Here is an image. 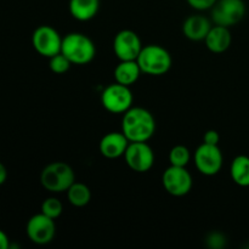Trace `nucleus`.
<instances>
[{
    "label": "nucleus",
    "instance_id": "obj_14",
    "mask_svg": "<svg viewBox=\"0 0 249 249\" xmlns=\"http://www.w3.org/2000/svg\"><path fill=\"white\" fill-rule=\"evenodd\" d=\"M212 23L206 16L202 15H192L184 21L182 24V33L187 39L192 41L204 40L207 34L212 28Z\"/></svg>",
    "mask_w": 249,
    "mask_h": 249
},
{
    "label": "nucleus",
    "instance_id": "obj_20",
    "mask_svg": "<svg viewBox=\"0 0 249 249\" xmlns=\"http://www.w3.org/2000/svg\"><path fill=\"white\" fill-rule=\"evenodd\" d=\"M191 160V152L189 148L184 145H177L170 150L169 152V163L170 165L177 167H186Z\"/></svg>",
    "mask_w": 249,
    "mask_h": 249
},
{
    "label": "nucleus",
    "instance_id": "obj_6",
    "mask_svg": "<svg viewBox=\"0 0 249 249\" xmlns=\"http://www.w3.org/2000/svg\"><path fill=\"white\" fill-rule=\"evenodd\" d=\"M246 15L243 0H218L212 7V19L216 26L230 27L242 21Z\"/></svg>",
    "mask_w": 249,
    "mask_h": 249
},
{
    "label": "nucleus",
    "instance_id": "obj_7",
    "mask_svg": "<svg viewBox=\"0 0 249 249\" xmlns=\"http://www.w3.org/2000/svg\"><path fill=\"white\" fill-rule=\"evenodd\" d=\"M32 45L39 55L50 58L61 53L62 38L53 27L44 24L36 28L32 34Z\"/></svg>",
    "mask_w": 249,
    "mask_h": 249
},
{
    "label": "nucleus",
    "instance_id": "obj_15",
    "mask_svg": "<svg viewBox=\"0 0 249 249\" xmlns=\"http://www.w3.org/2000/svg\"><path fill=\"white\" fill-rule=\"evenodd\" d=\"M206 46L214 53H223L228 50L232 43L230 28L223 26H213L204 39Z\"/></svg>",
    "mask_w": 249,
    "mask_h": 249
},
{
    "label": "nucleus",
    "instance_id": "obj_4",
    "mask_svg": "<svg viewBox=\"0 0 249 249\" xmlns=\"http://www.w3.org/2000/svg\"><path fill=\"white\" fill-rule=\"evenodd\" d=\"M74 181V170L66 162H53L41 170V186L53 194L67 192Z\"/></svg>",
    "mask_w": 249,
    "mask_h": 249
},
{
    "label": "nucleus",
    "instance_id": "obj_8",
    "mask_svg": "<svg viewBox=\"0 0 249 249\" xmlns=\"http://www.w3.org/2000/svg\"><path fill=\"white\" fill-rule=\"evenodd\" d=\"M195 165L201 174L206 177L216 175L223 168L224 156L218 145L202 143L195 152Z\"/></svg>",
    "mask_w": 249,
    "mask_h": 249
},
{
    "label": "nucleus",
    "instance_id": "obj_11",
    "mask_svg": "<svg viewBox=\"0 0 249 249\" xmlns=\"http://www.w3.org/2000/svg\"><path fill=\"white\" fill-rule=\"evenodd\" d=\"M26 232L29 240L39 246L50 243L56 235L55 219L49 218L43 213L31 216L27 223Z\"/></svg>",
    "mask_w": 249,
    "mask_h": 249
},
{
    "label": "nucleus",
    "instance_id": "obj_5",
    "mask_svg": "<svg viewBox=\"0 0 249 249\" xmlns=\"http://www.w3.org/2000/svg\"><path fill=\"white\" fill-rule=\"evenodd\" d=\"M133 100L130 87L117 82L105 88L101 94L102 106L111 113H125L130 107H133Z\"/></svg>",
    "mask_w": 249,
    "mask_h": 249
},
{
    "label": "nucleus",
    "instance_id": "obj_24",
    "mask_svg": "<svg viewBox=\"0 0 249 249\" xmlns=\"http://www.w3.org/2000/svg\"><path fill=\"white\" fill-rule=\"evenodd\" d=\"M220 141V135L216 130H208L203 135V142L208 145H219Z\"/></svg>",
    "mask_w": 249,
    "mask_h": 249
},
{
    "label": "nucleus",
    "instance_id": "obj_10",
    "mask_svg": "<svg viewBox=\"0 0 249 249\" xmlns=\"http://www.w3.org/2000/svg\"><path fill=\"white\" fill-rule=\"evenodd\" d=\"M124 158L135 173H147L155 164V152L147 142H129Z\"/></svg>",
    "mask_w": 249,
    "mask_h": 249
},
{
    "label": "nucleus",
    "instance_id": "obj_18",
    "mask_svg": "<svg viewBox=\"0 0 249 249\" xmlns=\"http://www.w3.org/2000/svg\"><path fill=\"white\" fill-rule=\"evenodd\" d=\"M230 174L233 182L241 187L249 186V157L241 155L237 156L231 163Z\"/></svg>",
    "mask_w": 249,
    "mask_h": 249
},
{
    "label": "nucleus",
    "instance_id": "obj_21",
    "mask_svg": "<svg viewBox=\"0 0 249 249\" xmlns=\"http://www.w3.org/2000/svg\"><path fill=\"white\" fill-rule=\"evenodd\" d=\"M63 212V206L61 203V201L56 197H48L46 199H44V202L41 203V213L48 215L51 219H57L60 218L61 214Z\"/></svg>",
    "mask_w": 249,
    "mask_h": 249
},
{
    "label": "nucleus",
    "instance_id": "obj_1",
    "mask_svg": "<svg viewBox=\"0 0 249 249\" xmlns=\"http://www.w3.org/2000/svg\"><path fill=\"white\" fill-rule=\"evenodd\" d=\"M122 119V133L130 142H147L156 133V119L143 107H130Z\"/></svg>",
    "mask_w": 249,
    "mask_h": 249
},
{
    "label": "nucleus",
    "instance_id": "obj_17",
    "mask_svg": "<svg viewBox=\"0 0 249 249\" xmlns=\"http://www.w3.org/2000/svg\"><path fill=\"white\" fill-rule=\"evenodd\" d=\"M68 7L73 18L80 22H87L97 15L100 0H70Z\"/></svg>",
    "mask_w": 249,
    "mask_h": 249
},
{
    "label": "nucleus",
    "instance_id": "obj_23",
    "mask_svg": "<svg viewBox=\"0 0 249 249\" xmlns=\"http://www.w3.org/2000/svg\"><path fill=\"white\" fill-rule=\"evenodd\" d=\"M186 1L192 9L197 11H206V10H211L218 0H186Z\"/></svg>",
    "mask_w": 249,
    "mask_h": 249
},
{
    "label": "nucleus",
    "instance_id": "obj_22",
    "mask_svg": "<svg viewBox=\"0 0 249 249\" xmlns=\"http://www.w3.org/2000/svg\"><path fill=\"white\" fill-rule=\"evenodd\" d=\"M49 60H50L49 61V67H50L51 72H53L55 74H63V73L68 72V70L71 68V65H72L70 62V60L62 53L53 56Z\"/></svg>",
    "mask_w": 249,
    "mask_h": 249
},
{
    "label": "nucleus",
    "instance_id": "obj_3",
    "mask_svg": "<svg viewBox=\"0 0 249 249\" xmlns=\"http://www.w3.org/2000/svg\"><path fill=\"white\" fill-rule=\"evenodd\" d=\"M136 61L142 73L155 77H160L169 72L173 65L172 55L169 51L157 44L143 46Z\"/></svg>",
    "mask_w": 249,
    "mask_h": 249
},
{
    "label": "nucleus",
    "instance_id": "obj_26",
    "mask_svg": "<svg viewBox=\"0 0 249 249\" xmlns=\"http://www.w3.org/2000/svg\"><path fill=\"white\" fill-rule=\"evenodd\" d=\"M7 179V169L1 162H0V186L5 184Z\"/></svg>",
    "mask_w": 249,
    "mask_h": 249
},
{
    "label": "nucleus",
    "instance_id": "obj_2",
    "mask_svg": "<svg viewBox=\"0 0 249 249\" xmlns=\"http://www.w3.org/2000/svg\"><path fill=\"white\" fill-rule=\"evenodd\" d=\"M61 53L70 60L72 65H88L96 56V46L87 34L70 33L62 38Z\"/></svg>",
    "mask_w": 249,
    "mask_h": 249
},
{
    "label": "nucleus",
    "instance_id": "obj_16",
    "mask_svg": "<svg viewBox=\"0 0 249 249\" xmlns=\"http://www.w3.org/2000/svg\"><path fill=\"white\" fill-rule=\"evenodd\" d=\"M141 71L138 61H119L118 65L114 68V79L119 84L131 87L135 84L140 78Z\"/></svg>",
    "mask_w": 249,
    "mask_h": 249
},
{
    "label": "nucleus",
    "instance_id": "obj_9",
    "mask_svg": "<svg viewBox=\"0 0 249 249\" xmlns=\"http://www.w3.org/2000/svg\"><path fill=\"white\" fill-rule=\"evenodd\" d=\"M162 184L169 195L174 197H182L191 191L194 180L186 167L170 165L163 173Z\"/></svg>",
    "mask_w": 249,
    "mask_h": 249
},
{
    "label": "nucleus",
    "instance_id": "obj_13",
    "mask_svg": "<svg viewBox=\"0 0 249 249\" xmlns=\"http://www.w3.org/2000/svg\"><path fill=\"white\" fill-rule=\"evenodd\" d=\"M129 142L130 141L126 139V136L122 131H112V133L106 134L100 141V153L105 158L116 160V158L124 156Z\"/></svg>",
    "mask_w": 249,
    "mask_h": 249
},
{
    "label": "nucleus",
    "instance_id": "obj_12",
    "mask_svg": "<svg viewBox=\"0 0 249 249\" xmlns=\"http://www.w3.org/2000/svg\"><path fill=\"white\" fill-rule=\"evenodd\" d=\"M141 39L130 29L118 32L113 39V51L119 61H135L142 50Z\"/></svg>",
    "mask_w": 249,
    "mask_h": 249
},
{
    "label": "nucleus",
    "instance_id": "obj_25",
    "mask_svg": "<svg viewBox=\"0 0 249 249\" xmlns=\"http://www.w3.org/2000/svg\"><path fill=\"white\" fill-rule=\"evenodd\" d=\"M10 246V240L7 237L6 233L2 230H0V249H9Z\"/></svg>",
    "mask_w": 249,
    "mask_h": 249
},
{
    "label": "nucleus",
    "instance_id": "obj_19",
    "mask_svg": "<svg viewBox=\"0 0 249 249\" xmlns=\"http://www.w3.org/2000/svg\"><path fill=\"white\" fill-rule=\"evenodd\" d=\"M67 198L73 207L82 208V207L89 204L90 199H91V191L83 182L74 181L67 190Z\"/></svg>",
    "mask_w": 249,
    "mask_h": 249
}]
</instances>
